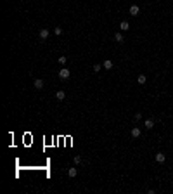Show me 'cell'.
<instances>
[{
	"instance_id": "1",
	"label": "cell",
	"mask_w": 173,
	"mask_h": 194,
	"mask_svg": "<svg viewBox=\"0 0 173 194\" xmlns=\"http://www.w3.org/2000/svg\"><path fill=\"white\" fill-rule=\"evenodd\" d=\"M69 76H71V71H69L68 68H63V69L59 71V78H61V80H68Z\"/></svg>"
},
{
	"instance_id": "2",
	"label": "cell",
	"mask_w": 173,
	"mask_h": 194,
	"mask_svg": "<svg viewBox=\"0 0 173 194\" xmlns=\"http://www.w3.org/2000/svg\"><path fill=\"white\" fill-rule=\"evenodd\" d=\"M48 35H50V31L47 30V28H42L40 30V33H38V36H40V40H47Z\"/></svg>"
},
{
	"instance_id": "3",
	"label": "cell",
	"mask_w": 173,
	"mask_h": 194,
	"mask_svg": "<svg viewBox=\"0 0 173 194\" xmlns=\"http://www.w3.org/2000/svg\"><path fill=\"white\" fill-rule=\"evenodd\" d=\"M55 99H57V101H64V99H66V92H64V90H57V92H55Z\"/></svg>"
},
{
	"instance_id": "4",
	"label": "cell",
	"mask_w": 173,
	"mask_h": 194,
	"mask_svg": "<svg viewBox=\"0 0 173 194\" xmlns=\"http://www.w3.org/2000/svg\"><path fill=\"white\" fill-rule=\"evenodd\" d=\"M33 87H35L36 90L43 89V80H40V78H38V80H35V82H33Z\"/></svg>"
},
{
	"instance_id": "5",
	"label": "cell",
	"mask_w": 173,
	"mask_h": 194,
	"mask_svg": "<svg viewBox=\"0 0 173 194\" xmlns=\"http://www.w3.org/2000/svg\"><path fill=\"white\" fill-rule=\"evenodd\" d=\"M139 12H140V7L139 5H132L130 7V14L132 16H139Z\"/></svg>"
},
{
	"instance_id": "6",
	"label": "cell",
	"mask_w": 173,
	"mask_h": 194,
	"mask_svg": "<svg viewBox=\"0 0 173 194\" xmlns=\"http://www.w3.org/2000/svg\"><path fill=\"white\" fill-rule=\"evenodd\" d=\"M156 161H157V163H164V161H166L164 152H157V154H156Z\"/></svg>"
},
{
	"instance_id": "7",
	"label": "cell",
	"mask_w": 173,
	"mask_h": 194,
	"mask_svg": "<svg viewBox=\"0 0 173 194\" xmlns=\"http://www.w3.org/2000/svg\"><path fill=\"white\" fill-rule=\"evenodd\" d=\"M130 134H132V137H133V139H137V137H140V128H137V127H133Z\"/></svg>"
},
{
	"instance_id": "8",
	"label": "cell",
	"mask_w": 173,
	"mask_h": 194,
	"mask_svg": "<svg viewBox=\"0 0 173 194\" xmlns=\"http://www.w3.org/2000/svg\"><path fill=\"white\" fill-rule=\"evenodd\" d=\"M120 28H121V31L130 30V23H128V21H121V23H120Z\"/></svg>"
},
{
	"instance_id": "9",
	"label": "cell",
	"mask_w": 173,
	"mask_h": 194,
	"mask_svg": "<svg viewBox=\"0 0 173 194\" xmlns=\"http://www.w3.org/2000/svg\"><path fill=\"white\" fill-rule=\"evenodd\" d=\"M102 68H104V69H111V68H112V61L106 59L104 62H102Z\"/></svg>"
},
{
	"instance_id": "10",
	"label": "cell",
	"mask_w": 173,
	"mask_h": 194,
	"mask_svg": "<svg viewBox=\"0 0 173 194\" xmlns=\"http://www.w3.org/2000/svg\"><path fill=\"white\" fill-rule=\"evenodd\" d=\"M144 125H145V128H147V130H151V128L154 127V120H145V121H144Z\"/></svg>"
},
{
	"instance_id": "11",
	"label": "cell",
	"mask_w": 173,
	"mask_h": 194,
	"mask_svg": "<svg viewBox=\"0 0 173 194\" xmlns=\"http://www.w3.org/2000/svg\"><path fill=\"white\" fill-rule=\"evenodd\" d=\"M114 40H116V42H120V44H123V42H125V38H123V35H121V33H116V35H114Z\"/></svg>"
},
{
	"instance_id": "12",
	"label": "cell",
	"mask_w": 173,
	"mask_h": 194,
	"mask_svg": "<svg viewBox=\"0 0 173 194\" xmlns=\"http://www.w3.org/2000/svg\"><path fill=\"white\" fill-rule=\"evenodd\" d=\"M145 80H147V78H145V75H139V78H137V83H139V85H144V83H145Z\"/></svg>"
},
{
	"instance_id": "13",
	"label": "cell",
	"mask_w": 173,
	"mask_h": 194,
	"mask_svg": "<svg viewBox=\"0 0 173 194\" xmlns=\"http://www.w3.org/2000/svg\"><path fill=\"white\" fill-rule=\"evenodd\" d=\"M68 175H69V177H76V175H78V170H76V168H69Z\"/></svg>"
},
{
	"instance_id": "14",
	"label": "cell",
	"mask_w": 173,
	"mask_h": 194,
	"mask_svg": "<svg viewBox=\"0 0 173 194\" xmlns=\"http://www.w3.org/2000/svg\"><path fill=\"white\" fill-rule=\"evenodd\" d=\"M100 69H102V64H95L94 66V73H99Z\"/></svg>"
},
{
	"instance_id": "15",
	"label": "cell",
	"mask_w": 173,
	"mask_h": 194,
	"mask_svg": "<svg viewBox=\"0 0 173 194\" xmlns=\"http://www.w3.org/2000/svg\"><path fill=\"white\" fill-rule=\"evenodd\" d=\"M133 120H135V121H140V120H142V114H140V113H135Z\"/></svg>"
},
{
	"instance_id": "16",
	"label": "cell",
	"mask_w": 173,
	"mask_h": 194,
	"mask_svg": "<svg viewBox=\"0 0 173 194\" xmlns=\"http://www.w3.org/2000/svg\"><path fill=\"white\" fill-rule=\"evenodd\" d=\"M54 33L55 35H63V28H54Z\"/></svg>"
},
{
	"instance_id": "17",
	"label": "cell",
	"mask_w": 173,
	"mask_h": 194,
	"mask_svg": "<svg viewBox=\"0 0 173 194\" xmlns=\"http://www.w3.org/2000/svg\"><path fill=\"white\" fill-rule=\"evenodd\" d=\"M59 64H66V56H61V57H59Z\"/></svg>"
},
{
	"instance_id": "18",
	"label": "cell",
	"mask_w": 173,
	"mask_h": 194,
	"mask_svg": "<svg viewBox=\"0 0 173 194\" xmlns=\"http://www.w3.org/2000/svg\"><path fill=\"white\" fill-rule=\"evenodd\" d=\"M73 161H75L76 165H80V163H81V158H80V156H75V160H73Z\"/></svg>"
}]
</instances>
